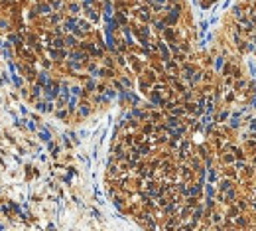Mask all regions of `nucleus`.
Returning a JSON list of instances; mask_svg holds the SVG:
<instances>
[{
  "label": "nucleus",
  "mask_w": 256,
  "mask_h": 231,
  "mask_svg": "<svg viewBox=\"0 0 256 231\" xmlns=\"http://www.w3.org/2000/svg\"><path fill=\"white\" fill-rule=\"evenodd\" d=\"M0 28H2V30H10V22H6V20H0Z\"/></svg>",
  "instance_id": "6e6552de"
},
{
  "label": "nucleus",
  "mask_w": 256,
  "mask_h": 231,
  "mask_svg": "<svg viewBox=\"0 0 256 231\" xmlns=\"http://www.w3.org/2000/svg\"><path fill=\"white\" fill-rule=\"evenodd\" d=\"M36 10H38V14L45 16V14H49V12H51V6H49V4H45V2H42V4H38V6H36Z\"/></svg>",
  "instance_id": "f257e3e1"
},
{
  "label": "nucleus",
  "mask_w": 256,
  "mask_h": 231,
  "mask_svg": "<svg viewBox=\"0 0 256 231\" xmlns=\"http://www.w3.org/2000/svg\"><path fill=\"white\" fill-rule=\"evenodd\" d=\"M69 12H71V14H77V12H79V4H69Z\"/></svg>",
  "instance_id": "0eeeda50"
},
{
  "label": "nucleus",
  "mask_w": 256,
  "mask_h": 231,
  "mask_svg": "<svg viewBox=\"0 0 256 231\" xmlns=\"http://www.w3.org/2000/svg\"><path fill=\"white\" fill-rule=\"evenodd\" d=\"M51 46H53V47H63V40H61V38H55V40L51 42Z\"/></svg>",
  "instance_id": "39448f33"
},
{
  "label": "nucleus",
  "mask_w": 256,
  "mask_h": 231,
  "mask_svg": "<svg viewBox=\"0 0 256 231\" xmlns=\"http://www.w3.org/2000/svg\"><path fill=\"white\" fill-rule=\"evenodd\" d=\"M39 138H42V140H45V142H48V140H49V138H51V136H49V132H48V130H42V132H39Z\"/></svg>",
  "instance_id": "423d86ee"
},
{
  "label": "nucleus",
  "mask_w": 256,
  "mask_h": 231,
  "mask_svg": "<svg viewBox=\"0 0 256 231\" xmlns=\"http://www.w3.org/2000/svg\"><path fill=\"white\" fill-rule=\"evenodd\" d=\"M65 44H67V46H69V47H73V46H75V44H77V40L73 38V36H67V38H65Z\"/></svg>",
  "instance_id": "7ed1b4c3"
},
{
  "label": "nucleus",
  "mask_w": 256,
  "mask_h": 231,
  "mask_svg": "<svg viewBox=\"0 0 256 231\" xmlns=\"http://www.w3.org/2000/svg\"><path fill=\"white\" fill-rule=\"evenodd\" d=\"M177 124H179V121H177L176 117H170V118H167V127H177Z\"/></svg>",
  "instance_id": "20e7f679"
},
{
  "label": "nucleus",
  "mask_w": 256,
  "mask_h": 231,
  "mask_svg": "<svg viewBox=\"0 0 256 231\" xmlns=\"http://www.w3.org/2000/svg\"><path fill=\"white\" fill-rule=\"evenodd\" d=\"M193 217H195V219H199V217H203V208H199L197 212H193Z\"/></svg>",
  "instance_id": "1a4fd4ad"
},
{
  "label": "nucleus",
  "mask_w": 256,
  "mask_h": 231,
  "mask_svg": "<svg viewBox=\"0 0 256 231\" xmlns=\"http://www.w3.org/2000/svg\"><path fill=\"white\" fill-rule=\"evenodd\" d=\"M32 93H33V97H39V93H42V85H33L32 87Z\"/></svg>",
  "instance_id": "f03ea898"
}]
</instances>
